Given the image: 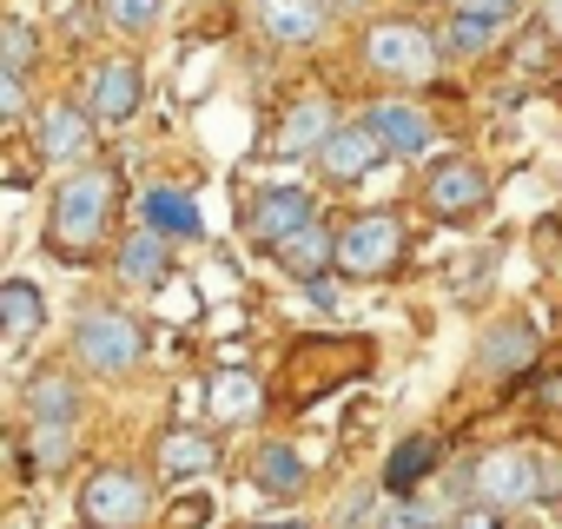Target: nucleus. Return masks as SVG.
Returning a JSON list of instances; mask_svg holds the SVG:
<instances>
[{
  "instance_id": "1",
  "label": "nucleus",
  "mask_w": 562,
  "mask_h": 529,
  "mask_svg": "<svg viewBox=\"0 0 562 529\" xmlns=\"http://www.w3.org/2000/svg\"><path fill=\"white\" fill-rule=\"evenodd\" d=\"M378 364V345L364 331H318V338H299L271 371V410H312L325 397H338L345 384H358L364 371Z\"/></svg>"
},
{
  "instance_id": "2",
  "label": "nucleus",
  "mask_w": 562,
  "mask_h": 529,
  "mask_svg": "<svg viewBox=\"0 0 562 529\" xmlns=\"http://www.w3.org/2000/svg\"><path fill=\"white\" fill-rule=\"evenodd\" d=\"M120 205H126V185H120V166H74L60 185H54V212H47V251L67 258V264H93L120 225Z\"/></svg>"
},
{
  "instance_id": "3",
  "label": "nucleus",
  "mask_w": 562,
  "mask_h": 529,
  "mask_svg": "<svg viewBox=\"0 0 562 529\" xmlns=\"http://www.w3.org/2000/svg\"><path fill=\"white\" fill-rule=\"evenodd\" d=\"M74 358H80V371H93V378H126V371H139V358H146V331H139V318L120 312V305H87V312L74 318Z\"/></svg>"
},
{
  "instance_id": "4",
  "label": "nucleus",
  "mask_w": 562,
  "mask_h": 529,
  "mask_svg": "<svg viewBox=\"0 0 562 529\" xmlns=\"http://www.w3.org/2000/svg\"><path fill=\"white\" fill-rule=\"evenodd\" d=\"M437 54H443V41H437L430 27H417V21H371L364 41H358V60H364L378 80H397V87L430 80V74H437Z\"/></svg>"
},
{
  "instance_id": "5",
  "label": "nucleus",
  "mask_w": 562,
  "mask_h": 529,
  "mask_svg": "<svg viewBox=\"0 0 562 529\" xmlns=\"http://www.w3.org/2000/svg\"><path fill=\"white\" fill-rule=\"evenodd\" d=\"M411 251V232L397 212H358L345 232H338V272L345 279H391Z\"/></svg>"
},
{
  "instance_id": "6",
  "label": "nucleus",
  "mask_w": 562,
  "mask_h": 529,
  "mask_svg": "<svg viewBox=\"0 0 562 529\" xmlns=\"http://www.w3.org/2000/svg\"><path fill=\"white\" fill-rule=\"evenodd\" d=\"M536 489H542L536 443H496L470 470V503H490V509H522V503H536Z\"/></svg>"
},
{
  "instance_id": "7",
  "label": "nucleus",
  "mask_w": 562,
  "mask_h": 529,
  "mask_svg": "<svg viewBox=\"0 0 562 529\" xmlns=\"http://www.w3.org/2000/svg\"><path fill=\"white\" fill-rule=\"evenodd\" d=\"M490 199H496V185H490L483 159H470V153H450V159H437V166L424 172V212L443 218V225H470V218H483Z\"/></svg>"
},
{
  "instance_id": "8",
  "label": "nucleus",
  "mask_w": 562,
  "mask_h": 529,
  "mask_svg": "<svg viewBox=\"0 0 562 529\" xmlns=\"http://www.w3.org/2000/svg\"><path fill=\"white\" fill-rule=\"evenodd\" d=\"M146 509H153L146 476L126 470V463H100V470L80 483V522H87V529H139Z\"/></svg>"
},
{
  "instance_id": "9",
  "label": "nucleus",
  "mask_w": 562,
  "mask_h": 529,
  "mask_svg": "<svg viewBox=\"0 0 562 529\" xmlns=\"http://www.w3.org/2000/svg\"><path fill=\"white\" fill-rule=\"evenodd\" d=\"M312 218H318V199L305 185H265V192L245 199V238L265 245V251H278V245H285L299 225H312Z\"/></svg>"
},
{
  "instance_id": "10",
  "label": "nucleus",
  "mask_w": 562,
  "mask_h": 529,
  "mask_svg": "<svg viewBox=\"0 0 562 529\" xmlns=\"http://www.w3.org/2000/svg\"><path fill=\"white\" fill-rule=\"evenodd\" d=\"M384 159H391V146L378 139L371 120H345V126L318 146V172H325L331 185H358V179H371Z\"/></svg>"
},
{
  "instance_id": "11",
  "label": "nucleus",
  "mask_w": 562,
  "mask_h": 529,
  "mask_svg": "<svg viewBox=\"0 0 562 529\" xmlns=\"http://www.w3.org/2000/svg\"><path fill=\"white\" fill-rule=\"evenodd\" d=\"M331 14H338V0H251V27L265 41H278V47H312V41H325Z\"/></svg>"
},
{
  "instance_id": "12",
  "label": "nucleus",
  "mask_w": 562,
  "mask_h": 529,
  "mask_svg": "<svg viewBox=\"0 0 562 529\" xmlns=\"http://www.w3.org/2000/svg\"><path fill=\"white\" fill-rule=\"evenodd\" d=\"M139 100H146V80H139V67L133 60H100L93 74H87V93H80V106L93 113V126H126L133 113H139Z\"/></svg>"
},
{
  "instance_id": "13",
  "label": "nucleus",
  "mask_w": 562,
  "mask_h": 529,
  "mask_svg": "<svg viewBox=\"0 0 562 529\" xmlns=\"http://www.w3.org/2000/svg\"><path fill=\"white\" fill-rule=\"evenodd\" d=\"M93 113L87 106H41L34 113V153L54 159V166H87L93 153Z\"/></svg>"
},
{
  "instance_id": "14",
  "label": "nucleus",
  "mask_w": 562,
  "mask_h": 529,
  "mask_svg": "<svg viewBox=\"0 0 562 529\" xmlns=\"http://www.w3.org/2000/svg\"><path fill=\"white\" fill-rule=\"evenodd\" d=\"M331 133H338L331 100H325V93H305V100H292V106H285V120H278L271 153H278V159H318V146H325Z\"/></svg>"
},
{
  "instance_id": "15",
  "label": "nucleus",
  "mask_w": 562,
  "mask_h": 529,
  "mask_svg": "<svg viewBox=\"0 0 562 529\" xmlns=\"http://www.w3.org/2000/svg\"><path fill=\"white\" fill-rule=\"evenodd\" d=\"M271 258H278V272H285V279L318 285V279H331V272H338V232H331L325 218H312V225H299L285 245H278Z\"/></svg>"
},
{
  "instance_id": "16",
  "label": "nucleus",
  "mask_w": 562,
  "mask_h": 529,
  "mask_svg": "<svg viewBox=\"0 0 562 529\" xmlns=\"http://www.w3.org/2000/svg\"><path fill=\"white\" fill-rule=\"evenodd\" d=\"M364 120L378 126V139L391 146V159H424V153L443 139V133H437V120H430L424 106H411V100H378Z\"/></svg>"
},
{
  "instance_id": "17",
  "label": "nucleus",
  "mask_w": 562,
  "mask_h": 529,
  "mask_svg": "<svg viewBox=\"0 0 562 529\" xmlns=\"http://www.w3.org/2000/svg\"><path fill=\"white\" fill-rule=\"evenodd\" d=\"M536 364V325L529 318H490L483 338H476V371L490 378H516Z\"/></svg>"
},
{
  "instance_id": "18",
  "label": "nucleus",
  "mask_w": 562,
  "mask_h": 529,
  "mask_svg": "<svg viewBox=\"0 0 562 529\" xmlns=\"http://www.w3.org/2000/svg\"><path fill=\"white\" fill-rule=\"evenodd\" d=\"M172 238L166 232H153V225H139V232H126L120 238V251H113V272L133 285V292H159L166 285V272H172V251H166Z\"/></svg>"
},
{
  "instance_id": "19",
  "label": "nucleus",
  "mask_w": 562,
  "mask_h": 529,
  "mask_svg": "<svg viewBox=\"0 0 562 529\" xmlns=\"http://www.w3.org/2000/svg\"><path fill=\"white\" fill-rule=\"evenodd\" d=\"M153 463H159V476H212L218 470V437L192 430V424H172V430L153 437Z\"/></svg>"
},
{
  "instance_id": "20",
  "label": "nucleus",
  "mask_w": 562,
  "mask_h": 529,
  "mask_svg": "<svg viewBox=\"0 0 562 529\" xmlns=\"http://www.w3.org/2000/svg\"><path fill=\"white\" fill-rule=\"evenodd\" d=\"M41 325H47L41 285H27V279H8V285H0V345H8V358L27 351V338H34Z\"/></svg>"
},
{
  "instance_id": "21",
  "label": "nucleus",
  "mask_w": 562,
  "mask_h": 529,
  "mask_svg": "<svg viewBox=\"0 0 562 529\" xmlns=\"http://www.w3.org/2000/svg\"><path fill=\"white\" fill-rule=\"evenodd\" d=\"M251 483H258L265 496H278V503H292V496H305L312 470H305V457H299L292 443H258V457H251Z\"/></svg>"
},
{
  "instance_id": "22",
  "label": "nucleus",
  "mask_w": 562,
  "mask_h": 529,
  "mask_svg": "<svg viewBox=\"0 0 562 529\" xmlns=\"http://www.w3.org/2000/svg\"><path fill=\"white\" fill-rule=\"evenodd\" d=\"M21 404H27V424H74L80 417V384L67 371H47L21 391Z\"/></svg>"
},
{
  "instance_id": "23",
  "label": "nucleus",
  "mask_w": 562,
  "mask_h": 529,
  "mask_svg": "<svg viewBox=\"0 0 562 529\" xmlns=\"http://www.w3.org/2000/svg\"><path fill=\"white\" fill-rule=\"evenodd\" d=\"M496 21H483V14H470V8H457L450 0V14H443V27H437V41H443V54H457V60H483V54H496Z\"/></svg>"
},
{
  "instance_id": "24",
  "label": "nucleus",
  "mask_w": 562,
  "mask_h": 529,
  "mask_svg": "<svg viewBox=\"0 0 562 529\" xmlns=\"http://www.w3.org/2000/svg\"><path fill=\"white\" fill-rule=\"evenodd\" d=\"M139 225H153V232H166V238H199V232H205L199 205H192L186 192H166V185H153V192L139 199Z\"/></svg>"
},
{
  "instance_id": "25",
  "label": "nucleus",
  "mask_w": 562,
  "mask_h": 529,
  "mask_svg": "<svg viewBox=\"0 0 562 529\" xmlns=\"http://www.w3.org/2000/svg\"><path fill=\"white\" fill-rule=\"evenodd\" d=\"M205 404H212V424H245V417L265 404V384H258V378H245V371H212Z\"/></svg>"
},
{
  "instance_id": "26",
  "label": "nucleus",
  "mask_w": 562,
  "mask_h": 529,
  "mask_svg": "<svg viewBox=\"0 0 562 529\" xmlns=\"http://www.w3.org/2000/svg\"><path fill=\"white\" fill-rule=\"evenodd\" d=\"M424 476H437V437H404L384 463V489L391 496H417Z\"/></svg>"
},
{
  "instance_id": "27",
  "label": "nucleus",
  "mask_w": 562,
  "mask_h": 529,
  "mask_svg": "<svg viewBox=\"0 0 562 529\" xmlns=\"http://www.w3.org/2000/svg\"><path fill=\"white\" fill-rule=\"evenodd\" d=\"M74 463V424H27V450H21V470L27 476H54Z\"/></svg>"
},
{
  "instance_id": "28",
  "label": "nucleus",
  "mask_w": 562,
  "mask_h": 529,
  "mask_svg": "<svg viewBox=\"0 0 562 529\" xmlns=\"http://www.w3.org/2000/svg\"><path fill=\"white\" fill-rule=\"evenodd\" d=\"M34 60H41V34L21 14H8L0 21V74H34Z\"/></svg>"
},
{
  "instance_id": "29",
  "label": "nucleus",
  "mask_w": 562,
  "mask_h": 529,
  "mask_svg": "<svg viewBox=\"0 0 562 529\" xmlns=\"http://www.w3.org/2000/svg\"><path fill=\"white\" fill-rule=\"evenodd\" d=\"M100 14H106L120 34H146V27H159L166 0H100Z\"/></svg>"
},
{
  "instance_id": "30",
  "label": "nucleus",
  "mask_w": 562,
  "mask_h": 529,
  "mask_svg": "<svg viewBox=\"0 0 562 529\" xmlns=\"http://www.w3.org/2000/svg\"><path fill=\"white\" fill-rule=\"evenodd\" d=\"M463 509H450L443 496H404V509H397V529H443V522H457Z\"/></svg>"
},
{
  "instance_id": "31",
  "label": "nucleus",
  "mask_w": 562,
  "mask_h": 529,
  "mask_svg": "<svg viewBox=\"0 0 562 529\" xmlns=\"http://www.w3.org/2000/svg\"><path fill=\"white\" fill-rule=\"evenodd\" d=\"M529 410H536V424H542L549 437H562V371H542V378H536Z\"/></svg>"
},
{
  "instance_id": "32",
  "label": "nucleus",
  "mask_w": 562,
  "mask_h": 529,
  "mask_svg": "<svg viewBox=\"0 0 562 529\" xmlns=\"http://www.w3.org/2000/svg\"><path fill=\"white\" fill-rule=\"evenodd\" d=\"M205 522H212V496L205 489H186V496L166 503V529H205Z\"/></svg>"
},
{
  "instance_id": "33",
  "label": "nucleus",
  "mask_w": 562,
  "mask_h": 529,
  "mask_svg": "<svg viewBox=\"0 0 562 529\" xmlns=\"http://www.w3.org/2000/svg\"><path fill=\"white\" fill-rule=\"evenodd\" d=\"M27 113V74H0V120Z\"/></svg>"
},
{
  "instance_id": "34",
  "label": "nucleus",
  "mask_w": 562,
  "mask_h": 529,
  "mask_svg": "<svg viewBox=\"0 0 562 529\" xmlns=\"http://www.w3.org/2000/svg\"><path fill=\"white\" fill-rule=\"evenodd\" d=\"M457 8H470V14H483V21H496V27H509V21L522 14V0H457Z\"/></svg>"
},
{
  "instance_id": "35",
  "label": "nucleus",
  "mask_w": 562,
  "mask_h": 529,
  "mask_svg": "<svg viewBox=\"0 0 562 529\" xmlns=\"http://www.w3.org/2000/svg\"><path fill=\"white\" fill-rule=\"evenodd\" d=\"M536 503H562V457H555V450L542 457V489H536Z\"/></svg>"
},
{
  "instance_id": "36",
  "label": "nucleus",
  "mask_w": 562,
  "mask_h": 529,
  "mask_svg": "<svg viewBox=\"0 0 562 529\" xmlns=\"http://www.w3.org/2000/svg\"><path fill=\"white\" fill-rule=\"evenodd\" d=\"M457 529H503V509H490V503H463Z\"/></svg>"
},
{
  "instance_id": "37",
  "label": "nucleus",
  "mask_w": 562,
  "mask_h": 529,
  "mask_svg": "<svg viewBox=\"0 0 562 529\" xmlns=\"http://www.w3.org/2000/svg\"><path fill=\"white\" fill-rule=\"evenodd\" d=\"M522 74H549V41L542 34H522Z\"/></svg>"
},
{
  "instance_id": "38",
  "label": "nucleus",
  "mask_w": 562,
  "mask_h": 529,
  "mask_svg": "<svg viewBox=\"0 0 562 529\" xmlns=\"http://www.w3.org/2000/svg\"><path fill=\"white\" fill-rule=\"evenodd\" d=\"M371 516V489H358V496H345V509H338V529H358Z\"/></svg>"
},
{
  "instance_id": "39",
  "label": "nucleus",
  "mask_w": 562,
  "mask_h": 529,
  "mask_svg": "<svg viewBox=\"0 0 562 529\" xmlns=\"http://www.w3.org/2000/svg\"><path fill=\"white\" fill-rule=\"evenodd\" d=\"M542 27H549V34L562 41V0H549V14H542Z\"/></svg>"
},
{
  "instance_id": "40",
  "label": "nucleus",
  "mask_w": 562,
  "mask_h": 529,
  "mask_svg": "<svg viewBox=\"0 0 562 529\" xmlns=\"http://www.w3.org/2000/svg\"><path fill=\"white\" fill-rule=\"evenodd\" d=\"M258 529H312V522H292V516H285V522H258Z\"/></svg>"
},
{
  "instance_id": "41",
  "label": "nucleus",
  "mask_w": 562,
  "mask_h": 529,
  "mask_svg": "<svg viewBox=\"0 0 562 529\" xmlns=\"http://www.w3.org/2000/svg\"><path fill=\"white\" fill-rule=\"evenodd\" d=\"M338 8H364V0H338Z\"/></svg>"
}]
</instances>
